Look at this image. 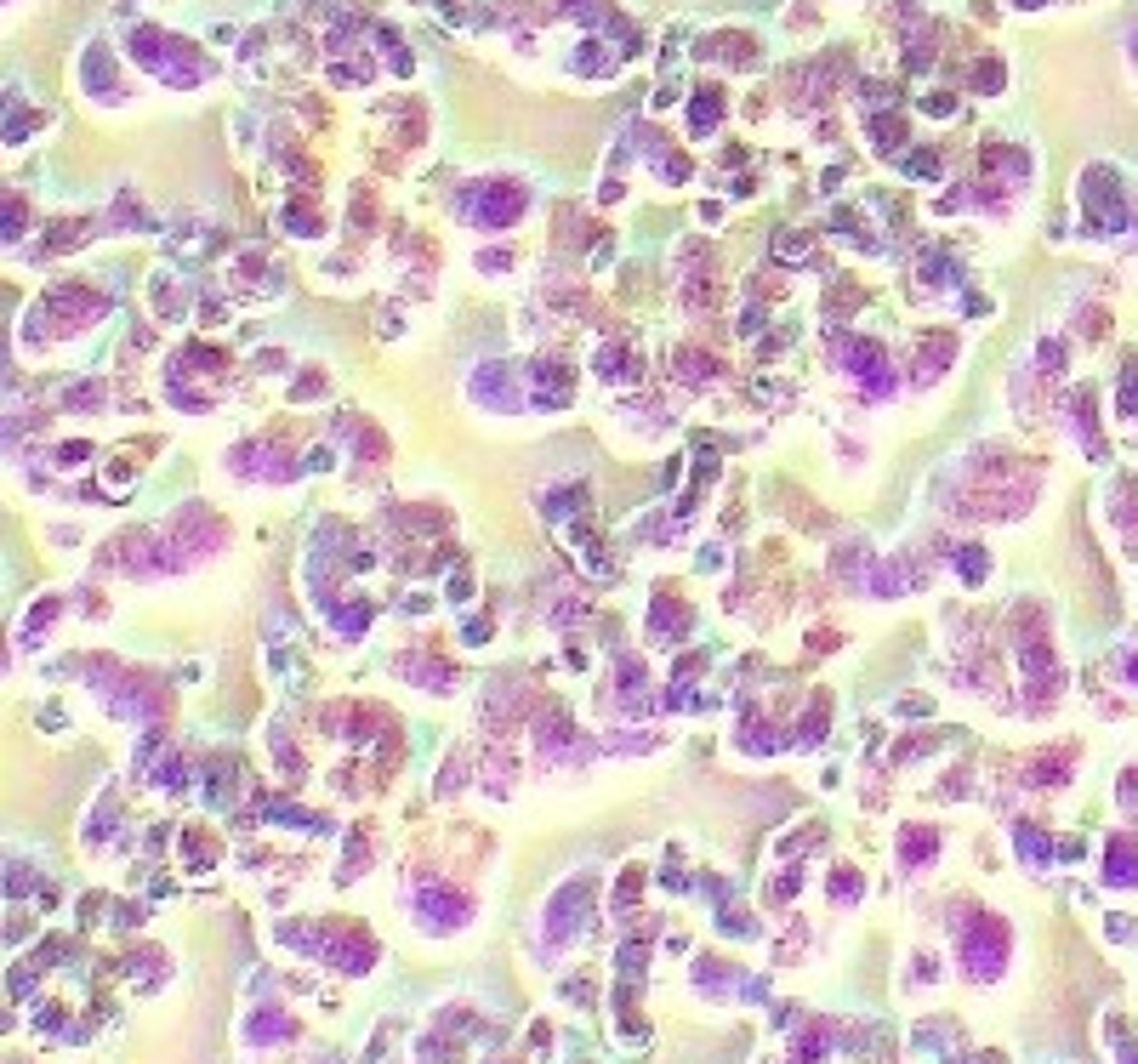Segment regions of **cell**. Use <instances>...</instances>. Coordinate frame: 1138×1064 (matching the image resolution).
Returning <instances> with one entry per match:
<instances>
[{
	"instance_id": "obj_5",
	"label": "cell",
	"mask_w": 1138,
	"mask_h": 1064,
	"mask_svg": "<svg viewBox=\"0 0 1138 1064\" xmlns=\"http://www.w3.org/2000/svg\"><path fill=\"white\" fill-rule=\"evenodd\" d=\"M837 359H842V370H848V376L871 393V399H883L888 387H894V364H888L883 341H842Z\"/></svg>"
},
{
	"instance_id": "obj_1",
	"label": "cell",
	"mask_w": 1138,
	"mask_h": 1064,
	"mask_svg": "<svg viewBox=\"0 0 1138 1064\" xmlns=\"http://www.w3.org/2000/svg\"><path fill=\"white\" fill-rule=\"evenodd\" d=\"M132 57L154 80H165V86H200V80H211V63L200 57V46L177 41L165 29H132Z\"/></svg>"
},
{
	"instance_id": "obj_6",
	"label": "cell",
	"mask_w": 1138,
	"mask_h": 1064,
	"mask_svg": "<svg viewBox=\"0 0 1138 1064\" xmlns=\"http://www.w3.org/2000/svg\"><path fill=\"white\" fill-rule=\"evenodd\" d=\"M416 922L427 933H455V928L473 922V906H467L455 888H422V894H416Z\"/></svg>"
},
{
	"instance_id": "obj_8",
	"label": "cell",
	"mask_w": 1138,
	"mask_h": 1064,
	"mask_svg": "<svg viewBox=\"0 0 1138 1064\" xmlns=\"http://www.w3.org/2000/svg\"><path fill=\"white\" fill-rule=\"evenodd\" d=\"M291 1036H296V1019L279 1008V1002L250 1008V1019H245V1042L250 1047H279V1042H291Z\"/></svg>"
},
{
	"instance_id": "obj_23",
	"label": "cell",
	"mask_w": 1138,
	"mask_h": 1064,
	"mask_svg": "<svg viewBox=\"0 0 1138 1064\" xmlns=\"http://www.w3.org/2000/svg\"><path fill=\"white\" fill-rule=\"evenodd\" d=\"M1007 86V74H1001L996 57H985V63H974V91H1001Z\"/></svg>"
},
{
	"instance_id": "obj_27",
	"label": "cell",
	"mask_w": 1138,
	"mask_h": 1064,
	"mask_svg": "<svg viewBox=\"0 0 1138 1064\" xmlns=\"http://www.w3.org/2000/svg\"><path fill=\"white\" fill-rule=\"evenodd\" d=\"M1013 6H1024V12H1036V6H1047V0H1013Z\"/></svg>"
},
{
	"instance_id": "obj_13",
	"label": "cell",
	"mask_w": 1138,
	"mask_h": 1064,
	"mask_svg": "<svg viewBox=\"0 0 1138 1064\" xmlns=\"http://www.w3.org/2000/svg\"><path fill=\"white\" fill-rule=\"evenodd\" d=\"M279 223H285V234H291V240H319V234H325V228H331V223H325V217H319V205H308V200H302V205H285V217H279Z\"/></svg>"
},
{
	"instance_id": "obj_22",
	"label": "cell",
	"mask_w": 1138,
	"mask_h": 1064,
	"mask_svg": "<svg viewBox=\"0 0 1138 1064\" xmlns=\"http://www.w3.org/2000/svg\"><path fill=\"white\" fill-rule=\"evenodd\" d=\"M774 250H780V262H808V240H803V234H792V228H780V234H774Z\"/></svg>"
},
{
	"instance_id": "obj_14",
	"label": "cell",
	"mask_w": 1138,
	"mask_h": 1064,
	"mask_svg": "<svg viewBox=\"0 0 1138 1064\" xmlns=\"http://www.w3.org/2000/svg\"><path fill=\"white\" fill-rule=\"evenodd\" d=\"M985 575H991V552L985 546H956V581L962 587H985Z\"/></svg>"
},
{
	"instance_id": "obj_21",
	"label": "cell",
	"mask_w": 1138,
	"mask_h": 1064,
	"mask_svg": "<svg viewBox=\"0 0 1138 1064\" xmlns=\"http://www.w3.org/2000/svg\"><path fill=\"white\" fill-rule=\"evenodd\" d=\"M1013 842H1019V860L1047 865V837L1036 831V825H1013Z\"/></svg>"
},
{
	"instance_id": "obj_7",
	"label": "cell",
	"mask_w": 1138,
	"mask_h": 1064,
	"mask_svg": "<svg viewBox=\"0 0 1138 1064\" xmlns=\"http://www.w3.org/2000/svg\"><path fill=\"white\" fill-rule=\"evenodd\" d=\"M587 900H592V877H575V883L558 888V900L546 906V933H552L558 945L581 933V922H587Z\"/></svg>"
},
{
	"instance_id": "obj_12",
	"label": "cell",
	"mask_w": 1138,
	"mask_h": 1064,
	"mask_svg": "<svg viewBox=\"0 0 1138 1064\" xmlns=\"http://www.w3.org/2000/svg\"><path fill=\"white\" fill-rule=\"evenodd\" d=\"M701 57H717V63H757V41H746V35H711V41H701Z\"/></svg>"
},
{
	"instance_id": "obj_24",
	"label": "cell",
	"mask_w": 1138,
	"mask_h": 1064,
	"mask_svg": "<svg viewBox=\"0 0 1138 1064\" xmlns=\"http://www.w3.org/2000/svg\"><path fill=\"white\" fill-rule=\"evenodd\" d=\"M905 177H939V154H928V148H916V154L905 159Z\"/></svg>"
},
{
	"instance_id": "obj_18",
	"label": "cell",
	"mask_w": 1138,
	"mask_h": 1064,
	"mask_svg": "<svg viewBox=\"0 0 1138 1064\" xmlns=\"http://www.w3.org/2000/svg\"><path fill=\"white\" fill-rule=\"evenodd\" d=\"M871 143H877V154H900V143H905L900 114H871Z\"/></svg>"
},
{
	"instance_id": "obj_25",
	"label": "cell",
	"mask_w": 1138,
	"mask_h": 1064,
	"mask_svg": "<svg viewBox=\"0 0 1138 1064\" xmlns=\"http://www.w3.org/2000/svg\"><path fill=\"white\" fill-rule=\"evenodd\" d=\"M951 109H956V97H951V91H928V97H922V114H939V120H945Z\"/></svg>"
},
{
	"instance_id": "obj_9",
	"label": "cell",
	"mask_w": 1138,
	"mask_h": 1064,
	"mask_svg": "<svg viewBox=\"0 0 1138 1064\" xmlns=\"http://www.w3.org/2000/svg\"><path fill=\"white\" fill-rule=\"evenodd\" d=\"M1104 883L1138 888V837H1110V848H1104Z\"/></svg>"
},
{
	"instance_id": "obj_20",
	"label": "cell",
	"mask_w": 1138,
	"mask_h": 1064,
	"mask_svg": "<svg viewBox=\"0 0 1138 1064\" xmlns=\"http://www.w3.org/2000/svg\"><path fill=\"white\" fill-rule=\"evenodd\" d=\"M825 888H831V906H854V900H860V871H854V865H837Z\"/></svg>"
},
{
	"instance_id": "obj_2",
	"label": "cell",
	"mask_w": 1138,
	"mask_h": 1064,
	"mask_svg": "<svg viewBox=\"0 0 1138 1064\" xmlns=\"http://www.w3.org/2000/svg\"><path fill=\"white\" fill-rule=\"evenodd\" d=\"M455 211L467 228H513L529 211V188H519L513 177H478L461 188Z\"/></svg>"
},
{
	"instance_id": "obj_19",
	"label": "cell",
	"mask_w": 1138,
	"mask_h": 1064,
	"mask_svg": "<svg viewBox=\"0 0 1138 1064\" xmlns=\"http://www.w3.org/2000/svg\"><path fill=\"white\" fill-rule=\"evenodd\" d=\"M325 387H331V376H325L319 364H308L302 376H291V399H302V405H314V399H325Z\"/></svg>"
},
{
	"instance_id": "obj_17",
	"label": "cell",
	"mask_w": 1138,
	"mask_h": 1064,
	"mask_svg": "<svg viewBox=\"0 0 1138 1064\" xmlns=\"http://www.w3.org/2000/svg\"><path fill=\"white\" fill-rule=\"evenodd\" d=\"M148 296H154V319L159 325H171V319H182V302H177V279L171 273H154V285H148Z\"/></svg>"
},
{
	"instance_id": "obj_3",
	"label": "cell",
	"mask_w": 1138,
	"mask_h": 1064,
	"mask_svg": "<svg viewBox=\"0 0 1138 1064\" xmlns=\"http://www.w3.org/2000/svg\"><path fill=\"white\" fill-rule=\"evenodd\" d=\"M1007 956H1013V933H1007V922H1001V917L979 911V917H968V922H962V974L974 979V985L1001 979Z\"/></svg>"
},
{
	"instance_id": "obj_28",
	"label": "cell",
	"mask_w": 1138,
	"mask_h": 1064,
	"mask_svg": "<svg viewBox=\"0 0 1138 1064\" xmlns=\"http://www.w3.org/2000/svg\"><path fill=\"white\" fill-rule=\"evenodd\" d=\"M974 1064H1001V1053H985V1059H974Z\"/></svg>"
},
{
	"instance_id": "obj_15",
	"label": "cell",
	"mask_w": 1138,
	"mask_h": 1064,
	"mask_svg": "<svg viewBox=\"0 0 1138 1064\" xmlns=\"http://www.w3.org/2000/svg\"><path fill=\"white\" fill-rule=\"evenodd\" d=\"M951 359H956V341H951V337H928V341H922V359H916V382L939 376V370H945Z\"/></svg>"
},
{
	"instance_id": "obj_11",
	"label": "cell",
	"mask_w": 1138,
	"mask_h": 1064,
	"mask_svg": "<svg viewBox=\"0 0 1138 1064\" xmlns=\"http://www.w3.org/2000/svg\"><path fill=\"white\" fill-rule=\"evenodd\" d=\"M933 854H939V831H928V825H905L900 831V865L905 871H922Z\"/></svg>"
},
{
	"instance_id": "obj_4",
	"label": "cell",
	"mask_w": 1138,
	"mask_h": 1064,
	"mask_svg": "<svg viewBox=\"0 0 1138 1064\" xmlns=\"http://www.w3.org/2000/svg\"><path fill=\"white\" fill-rule=\"evenodd\" d=\"M1076 200H1082V211H1088L1092 234H1121V228L1133 223L1127 182H1121V171H1115V165H1104V159L1082 171V182H1076Z\"/></svg>"
},
{
	"instance_id": "obj_26",
	"label": "cell",
	"mask_w": 1138,
	"mask_h": 1064,
	"mask_svg": "<svg viewBox=\"0 0 1138 1064\" xmlns=\"http://www.w3.org/2000/svg\"><path fill=\"white\" fill-rule=\"evenodd\" d=\"M478 268H484V273H507V268H513V250H484V256H478Z\"/></svg>"
},
{
	"instance_id": "obj_10",
	"label": "cell",
	"mask_w": 1138,
	"mask_h": 1064,
	"mask_svg": "<svg viewBox=\"0 0 1138 1064\" xmlns=\"http://www.w3.org/2000/svg\"><path fill=\"white\" fill-rule=\"evenodd\" d=\"M649 637H655L660 649L678 643V637H689V610L672 604V598H655V604H649Z\"/></svg>"
},
{
	"instance_id": "obj_16",
	"label": "cell",
	"mask_w": 1138,
	"mask_h": 1064,
	"mask_svg": "<svg viewBox=\"0 0 1138 1064\" xmlns=\"http://www.w3.org/2000/svg\"><path fill=\"white\" fill-rule=\"evenodd\" d=\"M717 114H723V97H717V91H695V103H689V132L695 137L717 132Z\"/></svg>"
}]
</instances>
